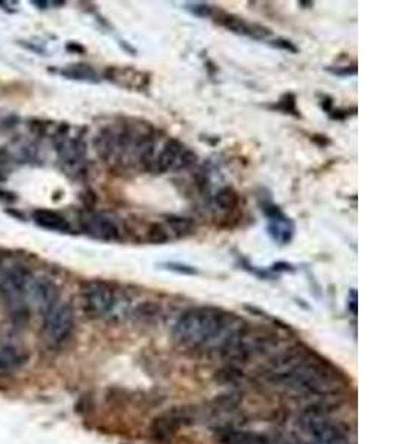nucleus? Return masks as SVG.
<instances>
[{
	"label": "nucleus",
	"mask_w": 395,
	"mask_h": 444,
	"mask_svg": "<svg viewBox=\"0 0 395 444\" xmlns=\"http://www.w3.org/2000/svg\"><path fill=\"white\" fill-rule=\"evenodd\" d=\"M154 129L148 123H122L104 128L95 139L98 156L122 168H141L144 153L147 151Z\"/></svg>",
	"instance_id": "1"
},
{
	"label": "nucleus",
	"mask_w": 395,
	"mask_h": 444,
	"mask_svg": "<svg viewBox=\"0 0 395 444\" xmlns=\"http://www.w3.org/2000/svg\"><path fill=\"white\" fill-rule=\"evenodd\" d=\"M231 314L213 307L184 311L173 326V338L186 347H203L231 332Z\"/></svg>",
	"instance_id": "2"
},
{
	"label": "nucleus",
	"mask_w": 395,
	"mask_h": 444,
	"mask_svg": "<svg viewBox=\"0 0 395 444\" xmlns=\"http://www.w3.org/2000/svg\"><path fill=\"white\" fill-rule=\"evenodd\" d=\"M197 154L178 139L154 133L141 160V169L151 173L180 172L193 166Z\"/></svg>",
	"instance_id": "3"
},
{
	"label": "nucleus",
	"mask_w": 395,
	"mask_h": 444,
	"mask_svg": "<svg viewBox=\"0 0 395 444\" xmlns=\"http://www.w3.org/2000/svg\"><path fill=\"white\" fill-rule=\"evenodd\" d=\"M277 345V338L262 330L234 327L221 345V354L228 361H246L253 356H261Z\"/></svg>",
	"instance_id": "4"
},
{
	"label": "nucleus",
	"mask_w": 395,
	"mask_h": 444,
	"mask_svg": "<svg viewBox=\"0 0 395 444\" xmlns=\"http://www.w3.org/2000/svg\"><path fill=\"white\" fill-rule=\"evenodd\" d=\"M81 304L89 317L107 318L116 314L120 296L110 283L92 280L81 287Z\"/></svg>",
	"instance_id": "5"
},
{
	"label": "nucleus",
	"mask_w": 395,
	"mask_h": 444,
	"mask_svg": "<svg viewBox=\"0 0 395 444\" xmlns=\"http://www.w3.org/2000/svg\"><path fill=\"white\" fill-rule=\"evenodd\" d=\"M75 327L76 317L71 305L58 302L45 314L44 339L50 347H61L70 339Z\"/></svg>",
	"instance_id": "6"
},
{
	"label": "nucleus",
	"mask_w": 395,
	"mask_h": 444,
	"mask_svg": "<svg viewBox=\"0 0 395 444\" xmlns=\"http://www.w3.org/2000/svg\"><path fill=\"white\" fill-rule=\"evenodd\" d=\"M302 423L305 429L318 441L320 444H344L345 436L340 428L329 421L321 410L309 409L304 413Z\"/></svg>",
	"instance_id": "7"
},
{
	"label": "nucleus",
	"mask_w": 395,
	"mask_h": 444,
	"mask_svg": "<svg viewBox=\"0 0 395 444\" xmlns=\"http://www.w3.org/2000/svg\"><path fill=\"white\" fill-rule=\"evenodd\" d=\"M81 229L86 234L101 242H117L122 239V230L117 221L107 213L86 212L81 216Z\"/></svg>",
	"instance_id": "8"
},
{
	"label": "nucleus",
	"mask_w": 395,
	"mask_h": 444,
	"mask_svg": "<svg viewBox=\"0 0 395 444\" xmlns=\"http://www.w3.org/2000/svg\"><path fill=\"white\" fill-rule=\"evenodd\" d=\"M24 293L28 295L31 302L39 309L44 316L49 311V309L59 302V293L57 286L45 280V278H28L26 284Z\"/></svg>",
	"instance_id": "9"
},
{
	"label": "nucleus",
	"mask_w": 395,
	"mask_h": 444,
	"mask_svg": "<svg viewBox=\"0 0 395 444\" xmlns=\"http://www.w3.org/2000/svg\"><path fill=\"white\" fill-rule=\"evenodd\" d=\"M264 213L268 218V234L278 244H287L295 234V224L292 220L278 209V206L265 204Z\"/></svg>",
	"instance_id": "10"
},
{
	"label": "nucleus",
	"mask_w": 395,
	"mask_h": 444,
	"mask_svg": "<svg viewBox=\"0 0 395 444\" xmlns=\"http://www.w3.org/2000/svg\"><path fill=\"white\" fill-rule=\"evenodd\" d=\"M107 79L122 88L144 90L148 86V75L132 67H113L107 70Z\"/></svg>",
	"instance_id": "11"
},
{
	"label": "nucleus",
	"mask_w": 395,
	"mask_h": 444,
	"mask_svg": "<svg viewBox=\"0 0 395 444\" xmlns=\"http://www.w3.org/2000/svg\"><path fill=\"white\" fill-rule=\"evenodd\" d=\"M221 24L230 30L233 33L237 35H242V36H247L251 39L255 40H265L269 36H271V30L261 26V24H256V23H249L246 19L240 18V17H235V15H222L220 18Z\"/></svg>",
	"instance_id": "12"
},
{
	"label": "nucleus",
	"mask_w": 395,
	"mask_h": 444,
	"mask_svg": "<svg viewBox=\"0 0 395 444\" xmlns=\"http://www.w3.org/2000/svg\"><path fill=\"white\" fill-rule=\"evenodd\" d=\"M186 423H189V416L185 415V412L172 410L155 418L153 421L151 431L154 436H157L159 438H168L172 437L181 427L186 425Z\"/></svg>",
	"instance_id": "13"
},
{
	"label": "nucleus",
	"mask_w": 395,
	"mask_h": 444,
	"mask_svg": "<svg viewBox=\"0 0 395 444\" xmlns=\"http://www.w3.org/2000/svg\"><path fill=\"white\" fill-rule=\"evenodd\" d=\"M58 151L59 156L67 166L77 168L85 159V144L79 138H71L67 133L59 135L58 141Z\"/></svg>",
	"instance_id": "14"
},
{
	"label": "nucleus",
	"mask_w": 395,
	"mask_h": 444,
	"mask_svg": "<svg viewBox=\"0 0 395 444\" xmlns=\"http://www.w3.org/2000/svg\"><path fill=\"white\" fill-rule=\"evenodd\" d=\"M33 221L40 226V229L48 230V231H55V233H70L71 225L64 218V216L59 215L55 211L49 209H37L33 212Z\"/></svg>",
	"instance_id": "15"
},
{
	"label": "nucleus",
	"mask_w": 395,
	"mask_h": 444,
	"mask_svg": "<svg viewBox=\"0 0 395 444\" xmlns=\"http://www.w3.org/2000/svg\"><path fill=\"white\" fill-rule=\"evenodd\" d=\"M216 441L220 444H264L267 438L251 431L222 428L216 432Z\"/></svg>",
	"instance_id": "16"
},
{
	"label": "nucleus",
	"mask_w": 395,
	"mask_h": 444,
	"mask_svg": "<svg viewBox=\"0 0 395 444\" xmlns=\"http://www.w3.org/2000/svg\"><path fill=\"white\" fill-rule=\"evenodd\" d=\"M27 363V357L14 345L0 344V374L15 371Z\"/></svg>",
	"instance_id": "17"
},
{
	"label": "nucleus",
	"mask_w": 395,
	"mask_h": 444,
	"mask_svg": "<svg viewBox=\"0 0 395 444\" xmlns=\"http://www.w3.org/2000/svg\"><path fill=\"white\" fill-rule=\"evenodd\" d=\"M61 73L68 79L90 81V84H95V81L99 80L97 71L88 64H73V66H68L67 68L62 70Z\"/></svg>",
	"instance_id": "18"
},
{
	"label": "nucleus",
	"mask_w": 395,
	"mask_h": 444,
	"mask_svg": "<svg viewBox=\"0 0 395 444\" xmlns=\"http://www.w3.org/2000/svg\"><path fill=\"white\" fill-rule=\"evenodd\" d=\"M215 203L221 211L230 212V211H235L238 208V203H240V199H238V194L233 189L225 187V189H222L220 193L216 194Z\"/></svg>",
	"instance_id": "19"
},
{
	"label": "nucleus",
	"mask_w": 395,
	"mask_h": 444,
	"mask_svg": "<svg viewBox=\"0 0 395 444\" xmlns=\"http://www.w3.org/2000/svg\"><path fill=\"white\" fill-rule=\"evenodd\" d=\"M185 8L189 9L191 14H194L195 17H200V18L213 15V8L207 3H186Z\"/></svg>",
	"instance_id": "20"
},
{
	"label": "nucleus",
	"mask_w": 395,
	"mask_h": 444,
	"mask_svg": "<svg viewBox=\"0 0 395 444\" xmlns=\"http://www.w3.org/2000/svg\"><path fill=\"white\" fill-rule=\"evenodd\" d=\"M278 108H282L285 113L296 111V101H295V97H293L292 94L285 95L282 99H280Z\"/></svg>",
	"instance_id": "21"
},
{
	"label": "nucleus",
	"mask_w": 395,
	"mask_h": 444,
	"mask_svg": "<svg viewBox=\"0 0 395 444\" xmlns=\"http://www.w3.org/2000/svg\"><path fill=\"white\" fill-rule=\"evenodd\" d=\"M166 267H168L169 270L176 271V273H180V274H195V270H194L193 267L184 265V264H175V262H171V264H166Z\"/></svg>",
	"instance_id": "22"
},
{
	"label": "nucleus",
	"mask_w": 395,
	"mask_h": 444,
	"mask_svg": "<svg viewBox=\"0 0 395 444\" xmlns=\"http://www.w3.org/2000/svg\"><path fill=\"white\" fill-rule=\"evenodd\" d=\"M273 46L289 50V52H298V48L292 42H290V40H286V39H276V40H273Z\"/></svg>",
	"instance_id": "23"
},
{
	"label": "nucleus",
	"mask_w": 395,
	"mask_h": 444,
	"mask_svg": "<svg viewBox=\"0 0 395 444\" xmlns=\"http://www.w3.org/2000/svg\"><path fill=\"white\" fill-rule=\"evenodd\" d=\"M329 71H331V73L338 75V76H354V75H357V67L352 66L351 68H349V67H344V68H329Z\"/></svg>",
	"instance_id": "24"
},
{
	"label": "nucleus",
	"mask_w": 395,
	"mask_h": 444,
	"mask_svg": "<svg viewBox=\"0 0 395 444\" xmlns=\"http://www.w3.org/2000/svg\"><path fill=\"white\" fill-rule=\"evenodd\" d=\"M5 180H6V175H5L3 169H2V168H0V181H5Z\"/></svg>",
	"instance_id": "25"
}]
</instances>
